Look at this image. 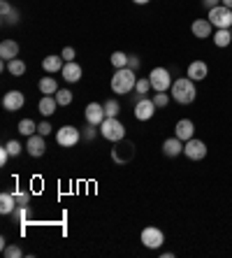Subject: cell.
Masks as SVG:
<instances>
[{
    "label": "cell",
    "instance_id": "1",
    "mask_svg": "<svg viewBox=\"0 0 232 258\" xmlns=\"http://www.w3.org/2000/svg\"><path fill=\"white\" fill-rule=\"evenodd\" d=\"M137 84V77H135V70L130 68H121L116 70V75H112V91L114 93H119V96H125V93H130Z\"/></svg>",
    "mask_w": 232,
    "mask_h": 258
},
{
    "label": "cell",
    "instance_id": "2",
    "mask_svg": "<svg viewBox=\"0 0 232 258\" xmlns=\"http://www.w3.org/2000/svg\"><path fill=\"white\" fill-rule=\"evenodd\" d=\"M197 91H195V82L191 77H184V79H177L172 84V98L179 102V105H191L195 100Z\"/></svg>",
    "mask_w": 232,
    "mask_h": 258
},
{
    "label": "cell",
    "instance_id": "3",
    "mask_svg": "<svg viewBox=\"0 0 232 258\" xmlns=\"http://www.w3.org/2000/svg\"><path fill=\"white\" fill-rule=\"evenodd\" d=\"M100 133H102V138H107L109 142H121L125 138V126L116 116H107L100 123Z\"/></svg>",
    "mask_w": 232,
    "mask_h": 258
},
{
    "label": "cell",
    "instance_id": "4",
    "mask_svg": "<svg viewBox=\"0 0 232 258\" xmlns=\"http://www.w3.org/2000/svg\"><path fill=\"white\" fill-rule=\"evenodd\" d=\"M149 82H151V89L158 91V93H165L167 89H172V77H170V72L165 68H153L149 75Z\"/></svg>",
    "mask_w": 232,
    "mask_h": 258
},
{
    "label": "cell",
    "instance_id": "5",
    "mask_svg": "<svg viewBox=\"0 0 232 258\" xmlns=\"http://www.w3.org/2000/svg\"><path fill=\"white\" fill-rule=\"evenodd\" d=\"M209 21L216 28H232V10L225 5H218L214 10H209Z\"/></svg>",
    "mask_w": 232,
    "mask_h": 258
},
{
    "label": "cell",
    "instance_id": "6",
    "mask_svg": "<svg viewBox=\"0 0 232 258\" xmlns=\"http://www.w3.org/2000/svg\"><path fill=\"white\" fill-rule=\"evenodd\" d=\"M163 242H165V235H163L161 228L146 226V228L142 230V244L146 246V249H158V246H163Z\"/></svg>",
    "mask_w": 232,
    "mask_h": 258
},
{
    "label": "cell",
    "instance_id": "7",
    "mask_svg": "<svg viewBox=\"0 0 232 258\" xmlns=\"http://www.w3.org/2000/svg\"><path fill=\"white\" fill-rule=\"evenodd\" d=\"M79 138H82V133H79L74 126H63L58 133H56V142H58L60 147H65V149L74 147V144L79 142Z\"/></svg>",
    "mask_w": 232,
    "mask_h": 258
},
{
    "label": "cell",
    "instance_id": "8",
    "mask_svg": "<svg viewBox=\"0 0 232 258\" xmlns=\"http://www.w3.org/2000/svg\"><path fill=\"white\" fill-rule=\"evenodd\" d=\"M184 154L191 158V161H202V158L207 156V144H204L202 140L191 138L188 142H186V147H184Z\"/></svg>",
    "mask_w": 232,
    "mask_h": 258
},
{
    "label": "cell",
    "instance_id": "9",
    "mask_svg": "<svg viewBox=\"0 0 232 258\" xmlns=\"http://www.w3.org/2000/svg\"><path fill=\"white\" fill-rule=\"evenodd\" d=\"M105 119H107V114H105V105H100V102H91L89 107H86V123H91V126H100Z\"/></svg>",
    "mask_w": 232,
    "mask_h": 258
},
{
    "label": "cell",
    "instance_id": "10",
    "mask_svg": "<svg viewBox=\"0 0 232 258\" xmlns=\"http://www.w3.org/2000/svg\"><path fill=\"white\" fill-rule=\"evenodd\" d=\"M24 93L21 91H10V93H5V98H3V107L7 109V112H19V109L24 107Z\"/></svg>",
    "mask_w": 232,
    "mask_h": 258
},
{
    "label": "cell",
    "instance_id": "11",
    "mask_svg": "<svg viewBox=\"0 0 232 258\" xmlns=\"http://www.w3.org/2000/svg\"><path fill=\"white\" fill-rule=\"evenodd\" d=\"M153 114H156V102L149 100V98H142V100L135 105V116L139 121H149Z\"/></svg>",
    "mask_w": 232,
    "mask_h": 258
},
{
    "label": "cell",
    "instance_id": "12",
    "mask_svg": "<svg viewBox=\"0 0 232 258\" xmlns=\"http://www.w3.org/2000/svg\"><path fill=\"white\" fill-rule=\"evenodd\" d=\"M26 149H28V154L33 158H40L44 156V151H47V144H44V135H30L28 138V144H26Z\"/></svg>",
    "mask_w": 232,
    "mask_h": 258
},
{
    "label": "cell",
    "instance_id": "13",
    "mask_svg": "<svg viewBox=\"0 0 232 258\" xmlns=\"http://www.w3.org/2000/svg\"><path fill=\"white\" fill-rule=\"evenodd\" d=\"M193 133H195V126H193L191 119H181L177 123V128H174V135H177L181 142H188V140L193 138Z\"/></svg>",
    "mask_w": 232,
    "mask_h": 258
},
{
    "label": "cell",
    "instance_id": "14",
    "mask_svg": "<svg viewBox=\"0 0 232 258\" xmlns=\"http://www.w3.org/2000/svg\"><path fill=\"white\" fill-rule=\"evenodd\" d=\"M207 75H209V68L204 60H193L191 66H188V77L193 82H202V79H207Z\"/></svg>",
    "mask_w": 232,
    "mask_h": 258
},
{
    "label": "cell",
    "instance_id": "15",
    "mask_svg": "<svg viewBox=\"0 0 232 258\" xmlns=\"http://www.w3.org/2000/svg\"><path fill=\"white\" fill-rule=\"evenodd\" d=\"M60 72H63V79H65V82H70V84H74V82H79V79H82V66H77L74 60H67Z\"/></svg>",
    "mask_w": 232,
    "mask_h": 258
},
{
    "label": "cell",
    "instance_id": "16",
    "mask_svg": "<svg viewBox=\"0 0 232 258\" xmlns=\"http://www.w3.org/2000/svg\"><path fill=\"white\" fill-rule=\"evenodd\" d=\"M211 28H214V26H211L209 19H197V21H193V26H191L193 35L200 37V40H204V37L211 35Z\"/></svg>",
    "mask_w": 232,
    "mask_h": 258
},
{
    "label": "cell",
    "instance_id": "17",
    "mask_svg": "<svg viewBox=\"0 0 232 258\" xmlns=\"http://www.w3.org/2000/svg\"><path fill=\"white\" fill-rule=\"evenodd\" d=\"M184 151V144H181V140L174 135V138H170V140H165L163 142V154L165 156H170V158H174V156H179Z\"/></svg>",
    "mask_w": 232,
    "mask_h": 258
},
{
    "label": "cell",
    "instance_id": "18",
    "mask_svg": "<svg viewBox=\"0 0 232 258\" xmlns=\"http://www.w3.org/2000/svg\"><path fill=\"white\" fill-rule=\"evenodd\" d=\"M19 54V44L14 40H3L0 42V58L3 60H14Z\"/></svg>",
    "mask_w": 232,
    "mask_h": 258
},
{
    "label": "cell",
    "instance_id": "19",
    "mask_svg": "<svg viewBox=\"0 0 232 258\" xmlns=\"http://www.w3.org/2000/svg\"><path fill=\"white\" fill-rule=\"evenodd\" d=\"M0 12H3V24L5 26H12V24H17L19 21V12L17 10H12V5H10L7 0L0 3Z\"/></svg>",
    "mask_w": 232,
    "mask_h": 258
},
{
    "label": "cell",
    "instance_id": "20",
    "mask_svg": "<svg viewBox=\"0 0 232 258\" xmlns=\"http://www.w3.org/2000/svg\"><path fill=\"white\" fill-rule=\"evenodd\" d=\"M56 107H58V100H56V96H44L40 100V114L42 116H51L56 112Z\"/></svg>",
    "mask_w": 232,
    "mask_h": 258
},
{
    "label": "cell",
    "instance_id": "21",
    "mask_svg": "<svg viewBox=\"0 0 232 258\" xmlns=\"http://www.w3.org/2000/svg\"><path fill=\"white\" fill-rule=\"evenodd\" d=\"M17 210V198L12 193H0V214H12Z\"/></svg>",
    "mask_w": 232,
    "mask_h": 258
},
{
    "label": "cell",
    "instance_id": "22",
    "mask_svg": "<svg viewBox=\"0 0 232 258\" xmlns=\"http://www.w3.org/2000/svg\"><path fill=\"white\" fill-rule=\"evenodd\" d=\"M63 56H47V58L42 60V68H44V70L47 72H58V70H63Z\"/></svg>",
    "mask_w": 232,
    "mask_h": 258
},
{
    "label": "cell",
    "instance_id": "23",
    "mask_svg": "<svg viewBox=\"0 0 232 258\" xmlns=\"http://www.w3.org/2000/svg\"><path fill=\"white\" fill-rule=\"evenodd\" d=\"M40 91L44 93V96H54V93H58V84H56L54 77H42L40 79Z\"/></svg>",
    "mask_w": 232,
    "mask_h": 258
},
{
    "label": "cell",
    "instance_id": "24",
    "mask_svg": "<svg viewBox=\"0 0 232 258\" xmlns=\"http://www.w3.org/2000/svg\"><path fill=\"white\" fill-rule=\"evenodd\" d=\"M214 42H216V47H227V44L232 42V33H230V28H218L216 30V35H214Z\"/></svg>",
    "mask_w": 232,
    "mask_h": 258
},
{
    "label": "cell",
    "instance_id": "25",
    "mask_svg": "<svg viewBox=\"0 0 232 258\" xmlns=\"http://www.w3.org/2000/svg\"><path fill=\"white\" fill-rule=\"evenodd\" d=\"M7 70H10V75H14V77H24L26 75V63L21 58L7 60Z\"/></svg>",
    "mask_w": 232,
    "mask_h": 258
},
{
    "label": "cell",
    "instance_id": "26",
    "mask_svg": "<svg viewBox=\"0 0 232 258\" xmlns=\"http://www.w3.org/2000/svg\"><path fill=\"white\" fill-rule=\"evenodd\" d=\"M35 131H37V123L33 119H21L19 121V133H21V135H35Z\"/></svg>",
    "mask_w": 232,
    "mask_h": 258
},
{
    "label": "cell",
    "instance_id": "27",
    "mask_svg": "<svg viewBox=\"0 0 232 258\" xmlns=\"http://www.w3.org/2000/svg\"><path fill=\"white\" fill-rule=\"evenodd\" d=\"M128 58H130V56H125L123 51H114L112 54V66L116 68V70H121V68H128Z\"/></svg>",
    "mask_w": 232,
    "mask_h": 258
},
{
    "label": "cell",
    "instance_id": "28",
    "mask_svg": "<svg viewBox=\"0 0 232 258\" xmlns=\"http://www.w3.org/2000/svg\"><path fill=\"white\" fill-rule=\"evenodd\" d=\"M56 100H58V105H63V107H65V105H70V102H72V93L67 89H58Z\"/></svg>",
    "mask_w": 232,
    "mask_h": 258
},
{
    "label": "cell",
    "instance_id": "29",
    "mask_svg": "<svg viewBox=\"0 0 232 258\" xmlns=\"http://www.w3.org/2000/svg\"><path fill=\"white\" fill-rule=\"evenodd\" d=\"M119 109H121V105L116 100H107V102H105V114H107V116H116V114H119Z\"/></svg>",
    "mask_w": 232,
    "mask_h": 258
},
{
    "label": "cell",
    "instance_id": "30",
    "mask_svg": "<svg viewBox=\"0 0 232 258\" xmlns=\"http://www.w3.org/2000/svg\"><path fill=\"white\" fill-rule=\"evenodd\" d=\"M149 89H151V82H149V79H137V84H135L137 93H142V96H144V93H146Z\"/></svg>",
    "mask_w": 232,
    "mask_h": 258
},
{
    "label": "cell",
    "instance_id": "31",
    "mask_svg": "<svg viewBox=\"0 0 232 258\" xmlns=\"http://www.w3.org/2000/svg\"><path fill=\"white\" fill-rule=\"evenodd\" d=\"M153 102H156V107H167V102H170V96H167V93H156Z\"/></svg>",
    "mask_w": 232,
    "mask_h": 258
},
{
    "label": "cell",
    "instance_id": "32",
    "mask_svg": "<svg viewBox=\"0 0 232 258\" xmlns=\"http://www.w3.org/2000/svg\"><path fill=\"white\" fill-rule=\"evenodd\" d=\"M5 147L10 149V154H12V156H19V154H21V144H19L17 140H10V142H7Z\"/></svg>",
    "mask_w": 232,
    "mask_h": 258
},
{
    "label": "cell",
    "instance_id": "33",
    "mask_svg": "<svg viewBox=\"0 0 232 258\" xmlns=\"http://www.w3.org/2000/svg\"><path fill=\"white\" fill-rule=\"evenodd\" d=\"M37 133H40V135H51V123H47V121L37 123Z\"/></svg>",
    "mask_w": 232,
    "mask_h": 258
},
{
    "label": "cell",
    "instance_id": "34",
    "mask_svg": "<svg viewBox=\"0 0 232 258\" xmlns=\"http://www.w3.org/2000/svg\"><path fill=\"white\" fill-rule=\"evenodd\" d=\"M5 256H10V258H19V256H21V249H19L17 244H14V246H7V249H5Z\"/></svg>",
    "mask_w": 232,
    "mask_h": 258
},
{
    "label": "cell",
    "instance_id": "35",
    "mask_svg": "<svg viewBox=\"0 0 232 258\" xmlns=\"http://www.w3.org/2000/svg\"><path fill=\"white\" fill-rule=\"evenodd\" d=\"M60 56H63L65 60H74V56H77V54H74V49H72V47H65L63 51H60Z\"/></svg>",
    "mask_w": 232,
    "mask_h": 258
},
{
    "label": "cell",
    "instance_id": "36",
    "mask_svg": "<svg viewBox=\"0 0 232 258\" xmlns=\"http://www.w3.org/2000/svg\"><path fill=\"white\" fill-rule=\"evenodd\" d=\"M14 198H17V205H28L30 196L28 193H14Z\"/></svg>",
    "mask_w": 232,
    "mask_h": 258
},
{
    "label": "cell",
    "instance_id": "37",
    "mask_svg": "<svg viewBox=\"0 0 232 258\" xmlns=\"http://www.w3.org/2000/svg\"><path fill=\"white\" fill-rule=\"evenodd\" d=\"M10 156H12V154H10V149H7V147H3V149H0V165H5Z\"/></svg>",
    "mask_w": 232,
    "mask_h": 258
},
{
    "label": "cell",
    "instance_id": "38",
    "mask_svg": "<svg viewBox=\"0 0 232 258\" xmlns=\"http://www.w3.org/2000/svg\"><path fill=\"white\" fill-rule=\"evenodd\" d=\"M202 5L207 7V10H214V7L223 5V3H220V0H202Z\"/></svg>",
    "mask_w": 232,
    "mask_h": 258
},
{
    "label": "cell",
    "instance_id": "39",
    "mask_svg": "<svg viewBox=\"0 0 232 258\" xmlns=\"http://www.w3.org/2000/svg\"><path fill=\"white\" fill-rule=\"evenodd\" d=\"M128 68H130V70H137V68H139V58L130 56V58H128Z\"/></svg>",
    "mask_w": 232,
    "mask_h": 258
},
{
    "label": "cell",
    "instance_id": "40",
    "mask_svg": "<svg viewBox=\"0 0 232 258\" xmlns=\"http://www.w3.org/2000/svg\"><path fill=\"white\" fill-rule=\"evenodd\" d=\"M84 135H86V140H93V138H96V126H91V123H89V128H86V133H84Z\"/></svg>",
    "mask_w": 232,
    "mask_h": 258
},
{
    "label": "cell",
    "instance_id": "41",
    "mask_svg": "<svg viewBox=\"0 0 232 258\" xmlns=\"http://www.w3.org/2000/svg\"><path fill=\"white\" fill-rule=\"evenodd\" d=\"M220 3H223L225 7H230V10H232V0H220Z\"/></svg>",
    "mask_w": 232,
    "mask_h": 258
},
{
    "label": "cell",
    "instance_id": "42",
    "mask_svg": "<svg viewBox=\"0 0 232 258\" xmlns=\"http://www.w3.org/2000/svg\"><path fill=\"white\" fill-rule=\"evenodd\" d=\"M132 3H137V5H146L149 0H132Z\"/></svg>",
    "mask_w": 232,
    "mask_h": 258
},
{
    "label": "cell",
    "instance_id": "43",
    "mask_svg": "<svg viewBox=\"0 0 232 258\" xmlns=\"http://www.w3.org/2000/svg\"><path fill=\"white\" fill-rule=\"evenodd\" d=\"M230 33H232V28H230Z\"/></svg>",
    "mask_w": 232,
    "mask_h": 258
}]
</instances>
